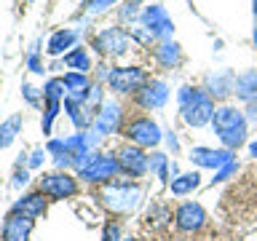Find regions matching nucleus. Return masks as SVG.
Listing matches in <instances>:
<instances>
[{"mask_svg":"<svg viewBox=\"0 0 257 241\" xmlns=\"http://www.w3.org/2000/svg\"><path fill=\"white\" fill-rule=\"evenodd\" d=\"M27 3H30V0H27Z\"/></svg>","mask_w":257,"mask_h":241,"instance_id":"nucleus-40","label":"nucleus"},{"mask_svg":"<svg viewBox=\"0 0 257 241\" xmlns=\"http://www.w3.org/2000/svg\"><path fill=\"white\" fill-rule=\"evenodd\" d=\"M115 174H120V164L115 156H94L88 164L80 169V180L83 182H110Z\"/></svg>","mask_w":257,"mask_h":241,"instance_id":"nucleus-5","label":"nucleus"},{"mask_svg":"<svg viewBox=\"0 0 257 241\" xmlns=\"http://www.w3.org/2000/svg\"><path fill=\"white\" fill-rule=\"evenodd\" d=\"M249 120H252V124H257V99L249 102Z\"/></svg>","mask_w":257,"mask_h":241,"instance_id":"nucleus-34","label":"nucleus"},{"mask_svg":"<svg viewBox=\"0 0 257 241\" xmlns=\"http://www.w3.org/2000/svg\"><path fill=\"white\" fill-rule=\"evenodd\" d=\"M120 124H123V112H120L118 104H104L94 120V132L96 134H112L115 129H120Z\"/></svg>","mask_w":257,"mask_h":241,"instance_id":"nucleus-14","label":"nucleus"},{"mask_svg":"<svg viewBox=\"0 0 257 241\" xmlns=\"http://www.w3.org/2000/svg\"><path fill=\"white\" fill-rule=\"evenodd\" d=\"M233 94H236L241 102H254L257 99V72L249 70L244 75H238L236 86H233Z\"/></svg>","mask_w":257,"mask_h":241,"instance_id":"nucleus-16","label":"nucleus"},{"mask_svg":"<svg viewBox=\"0 0 257 241\" xmlns=\"http://www.w3.org/2000/svg\"><path fill=\"white\" fill-rule=\"evenodd\" d=\"M30 70L32 72H43V67H40V59H38V51H35V48H32V54H30Z\"/></svg>","mask_w":257,"mask_h":241,"instance_id":"nucleus-30","label":"nucleus"},{"mask_svg":"<svg viewBox=\"0 0 257 241\" xmlns=\"http://www.w3.org/2000/svg\"><path fill=\"white\" fill-rule=\"evenodd\" d=\"M254 14H257V0H254Z\"/></svg>","mask_w":257,"mask_h":241,"instance_id":"nucleus-37","label":"nucleus"},{"mask_svg":"<svg viewBox=\"0 0 257 241\" xmlns=\"http://www.w3.org/2000/svg\"><path fill=\"white\" fill-rule=\"evenodd\" d=\"M212 124H214V132L222 140L225 148L236 150L238 145H244V140H246V118H244V112H241L238 107L225 104V107L214 110Z\"/></svg>","mask_w":257,"mask_h":241,"instance_id":"nucleus-1","label":"nucleus"},{"mask_svg":"<svg viewBox=\"0 0 257 241\" xmlns=\"http://www.w3.org/2000/svg\"><path fill=\"white\" fill-rule=\"evenodd\" d=\"M120 132L132 145L137 148H156L161 142V129L150 115H123V124H120Z\"/></svg>","mask_w":257,"mask_h":241,"instance_id":"nucleus-3","label":"nucleus"},{"mask_svg":"<svg viewBox=\"0 0 257 241\" xmlns=\"http://www.w3.org/2000/svg\"><path fill=\"white\" fill-rule=\"evenodd\" d=\"M156 59H158L161 67L172 70V67H177V64L182 62V51H180L177 43H172V40H164V43L156 48Z\"/></svg>","mask_w":257,"mask_h":241,"instance_id":"nucleus-20","label":"nucleus"},{"mask_svg":"<svg viewBox=\"0 0 257 241\" xmlns=\"http://www.w3.org/2000/svg\"><path fill=\"white\" fill-rule=\"evenodd\" d=\"M40 164H43V150H35L32 158H30V169H38Z\"/></svg>","mask_w":257,"mask_h":241,"instance_id":"nucleus-31","label":"nucleus"},{"mask_svg":"<svg viewBox=\"0 0 257 241\" xmlns=\"http://www.w3.org/2000/svg\"><path fill=\"white\" fill-rule=\"evenodd\" d=\"M204 222H206V212H204V206H201V204L185 201V204L177 206L174 225H177V230H180V233H196V230L204 228Z\"/></svg>","mask_w":257,"mask_h":241,"instance_id":"nucleus-11","label":"nucleus"},{"mask_svg":"<svg viewBox=\"0 0 257 241\" xmlns=\"http://www.w3.org/2000/svg\"><path fill=\"white\" fill-rule=\"evenodd\" d=\"M190 161L198 166H206V169H214V166H222V164H230V150H209V148H196L190 153Z\"/></svg>","mask_w":257,"mask_h":241,"instance_id":"nucleus-15","label":"nucleus"},{"mask_svg":"<svg viewBox=\"0 0 257 241\" xmlns=\"http://www.w3.org/2000/svg\"><path fill=\"white\" fill-rule=\"evenodd\" d=\"M128 43H132V35H128L126 30H120V27H107V30H102L99 35L94 38V48L99 54H104V56L126 54Z\"/></svg>","mask_w":257,"mask_h":241,"instance_id":"nucleus-8","label":"nucleus"},{"mask_svg":"<svg viewBox=\"0 0 257 241\" xmlns=\"http://www.w3.org/2000/svg\"><path fill=\"white\" fill-rule=\"evenodd\" d=\"M201 185V180H198V174L196 172H190V174H180L177 180L172 182V193L174 196H188V193H193Z\"/></svg>","mask_w":257,"mask_h":241,"instance_id":"nucleus-24","label":"nucleus"},{"mask_svg":"<svg viewBox=\"0 0 257 241\" xmlns=\"http://www.w3.org/2000/svg\"><path fill=\"white\" fill-rule=\"evenodd\" d=\"M24 96H27L30 104H38V96H35V88L32 86H24Z\"/></svg>","mask_w":257,"mask_h":241,"instance_id":"nucleus-32","label":"nucleus"},{"mask_svg":"<svg viewBox=\"0 0 257 241\" xmlns=\"http://www.w3.org/2000/svg\"><path fill=\"white\" fill-rule=\"evenodd\" d=\"M27 180H30V177H27V172H24V169H22V172H16V174H14V185H16V188H19V185H24Z\"/></svg>","mask_w":257,"mask_h":241,"instance_id":"nucleus-33","label":"nucleus"},{"mask_svg":"<svg viewBox=\"0 0 257 241\" xmlns=\"http://www.w3.org/2000/svg\"><path fill=\"white\" fill-rule=\"evenodd\" d=\"M145 24H148V30L153 32V38L172 32V22L166 19L164 8H158V6H150L148 11H145Z\"/></svg>","mask_w":257,"mask_h":241,"instance_id":"nucleus-18","label":"nucleus"},{"mask_svg":"<svg viewBox=\"0 0 257 241\" xmlns=\"http://www.w3.org/2000/svg\"><path fill=\"white\" fill-rule=\"evenodd\" d=\"M22 124H24L22 115H11L6 124H0V150L8 148V145L16 140V134L22 132Z\"/></svg>","mask_w":257,"mask_h":241,"instance_id":"nucleus-23","label":"nucleus"},{"mask_svg":"<svg viewBox=\"0 0 257 241\" xmlns=\"http://www.w3.org/2000/svg\"><path fill=\"white\" fill-rule=\"evenodd\" d=\"M118 236H120V225L118 222H110L107 228H104V238L102 241H118Z\"/></svg>","mask_w":257,"mask_h":241,"instance_id":"nucleus-29","label":"nucleus"},{"mask_svg":"<svg viewBox=\"0 0 257 241\" xmlns=\"http://www.w3.org/2000/svg\"><path fill=\"white\" fill-rule=\"evenodd\" d=\"M64 80L62 78H51L46 83V88H43V96H46V102H62V96H64Z\"/></svg>","mask_w":257,"mask_h":241,"instance_id":"nucleus-27","label":"nucleus"},{"mask_svg":"<svg viewBox=\"0 0 257 241\" xmlns=\"http://www.w3.org/2000/svg\"><path fill=\"white\" fill-rule=\"evenodd\" d=\"M14 212H22V214H27V217H40L46 212V198H43V193H30V196H24L22 201H16V206H14Z\"/></svg>","mask_w":257,"mask_h":241,"instance_id":"nucleus-19","label":"nucleus"},{"mask_svg":"<svg viewBox=\"0 0 257 241\" xmlns=\"http://www.w3.org/2000/svg\"><path fill=\"white\" fill-rule=\"evenodd\" d=\"M252 153H254V156H257V142H254V145H252Z\"/></svg>","mask_w":257,"mask_h":241,"instance_id":"nucleus-36","label":"nucleus"},{"mask_svg":"<svg viewBox=\"0 0 257 241\" xmlns=\"http://www.w3.org/2000/svg\"><path fill=\"white\" fill-rule=\"evenodd\" d=\"M40 193L48 198H70L78 193V182L75 177H70L67 172H51V174H43L40 177Z\"/></svg>","mask_w":257,"mask_h":241,"instance_id":"nucleus-7","label":"nucleus"},{"mask_svg":"<svg viewBox=\"0 0 257 241\" xmlns=\"http://www.w3.org/2000/svg\"><path fill=\"white\" fill-rule=\"evenodd\" d=\"M166 96H169V88L164 80H148L140 91L132 94V102L140 110H158L166 104Z\"/></svg>","mask_w":257,"mask_h":241,"instance_id":"nucleus-10","label":"nucleus"},{"mask_svg":"<svg viewBox=\"0 0 257 241\" xmlns=\"http://www.w3.org/2000/svg\"><path fill=\"white\" fill-rule=\"evenodd\" d=\"M110 3H115V0H91V6H94V8H107Z\"/></svg>","mask_w":257,"mask_h":241,"instance_id":"nucleus-35","label":"nucleus"},{"mask_svg":"<svg viewBox=\"0 0 257 241\" xmlns=\"http://www.w3.org/2000/svg\"><path fill=\"white\" fill-rule=\"evenodd\" d=\"M126 241H137V238H126Z\"/></svg>","mask_w":257,"mask_h":241,"instance_id":"nucleus-38","label":"nucleus"},{"mask_svg":"<svg viewBox=\"0 0 257 241\" xmlns=\"http://www.w3.org/2000/svg\"><path fill=\"white\" fill-rule=\"evenodd\" d=\"M102 204L107 212H115V214H126L140 204V188L137 185H107L102 190Z\"/></svg>","mask_w":257,"mask_h":241,"instance_id":"nucleus-4","label":"nucleus"},{"mask_svg":"<svg viewBox=\"0 0 257 241\" xmlns=\"http://www.w3.org/2000/svg\"><path fill=\"white\" fill-rule=\"evenodd\" d=\"M169 220H172V212H169V206H164V204L150 206V212H148V228L161 230Z\"/></svg>","mask_w":257,"mask_h":241,"instance_id":"nucleus-25","label":"nucleus"},{"mask_svg":"<svg viewBox=\"0 0 257 241\" xmlns=\"http://www.w3.org/2000/svg\"><path fill=\"white\" fill-rule=\"evenodd\" d=\"M254 40H257V32H254Z\"/></svg>","mask_w":257,"mask_h":241,"instance_id":"nucleus-39","label":"nucleus"},{"mask_svg":"<svg viewBox=\"0 0 257 241\" xmlns=\"http://www.w3.org/2000/svg\"><path fill=\"white\" fill-rule=\"evenodd\" d=\"M118 164H120V174H128V177H142L145 172L150 169V158L145 148H137V145H123L118 150Z\"/></svg>","mask_w":257,"mask_h":241,"instance_id":"nucleus-9","label":"nucleus"},{"mask_svg":"<svg viewBox=\"0 0 257 241\" xmlns=\"http://www.w3.org/2000/svg\"><path fill=\"white\" fill-rule=\"evenodd\" d=\"M32 233V217L11 212L3 222V241H27Z\"/></svg>","mask_w":257,"mask_h":241,"instance_id":"nucleus-12","label":"nucleus"},{"mask_svg":"<svg viewBox=\"0 0 257 241\" xmlns=\"http://www.w3.org/2000/svg\"><path fill=\"white\" fill-rule=\"evenodd\" d=\"M148 80H150L148 72L140 70V67H118V70L110 72L107 83L115 94H137Z\"/></svg>","mask_w":257,"mask_h":241,"instance_id":"nucleus-6","label":"nucleus"},{"mask_svg":"<svg viewBox=\"0 0 257 241\" xmlns=\"http://www.w3.org/2000/svg\"><path fill=\"white\" fill-rule=\"evenodd\" d=\"M75 38H78L75 30H59V32H54L51 40H48V48H46V51L51 54V56H59L64 48H70L72 43H75Z\"/></svg>","mask_w":257,"mask_h":241,"instance_id":"nucleus-22","label":"nucleus"},{"mask_svg":"<svg viewBox=\"0 0 257 241\" xmlns=\"http://www.w3.org/2000/svg\"><path fill=\"white\" fill-rule=\"evenodd\" d=\"M233 86H236L233 72H214V75L206 78V88H204V91L212 96V99H228V96L233 94Z\"/></svg>","mask_w":257,"mask_h":241,"instance_id":"nucleus-13","label":"nucleus"},{"mask_svg":"<svg viewBox=\"0 0 257 241\" xmlns=\"http://www.w3.org/2000/svg\"><path fill=\"white\" fill-rule=\"evenodd\" d=\"M150 169H156V172H158V177L164 180V177H166V158L161 156V153H156V156L150 158Z\"/></svg>","mask_w":257,"mask_h":241,"instance_id":"nucleus-28","label":"nucleus"},{"mask_svg":"<svg viewBox=\"0 0 257 241\" xmlns=\"http://www.w3.org/2000/svg\"><path fill=\"white\" fill-rule=\"evenodd\" d=\"M64 107H67V112H70V120H72V124H75L78 129H86L88 124H91V115H88L86 102L75 99V96H67V99H64Z\"/></svg>","mask_w":257,"mask_h":241,"instance_id":"nucleus-21","label":"nucleus"},{"mask_svg":"<svg viewBox=\"0 0 257 241\" xmlns=\"http://www.w3.org/2000/svg\"><path fill=\"white\" fill-rule=\"evenodd\" d=\"M62 80H64V86L70 88V96H75V99H80V102L88 99V94H91V83H88L86 72H67Z\"/></svg>","mask_w":257,"mask_h":241,"instance_id":"nucleus-17","label":"nucleus"},{"mask_svg":"<svg viewBox=\"0 0 257 241\" xmlns=\"http://www.w3.org/2000/svg\"><path fill=\"white\" fill-rule=\"evenodd\" d=\"M180 107H182V118L188 126H206L214 118V99L204 88L185 86L180 91Z\"/></svg>","mask_w":257,"mask_h":241,"instance_id":"nucleus-2","label":"nucleus"},{"mask_svg":"<svg viewBox=\"0 0 257 241\" xmlns=\"http://www.w3.org/2000/svg\"><path fill=\"white\" fill-rule=\"evenodd\" d=\"M64 62H67L72 70H80V72H88V67H91V59H88L86 48H75V51H70L67 56H64Z\"/></svg>","mask_w":257,"mask_h":241,"instance_id":"nucleus-26","label":"nucleus"}]
</instances>
